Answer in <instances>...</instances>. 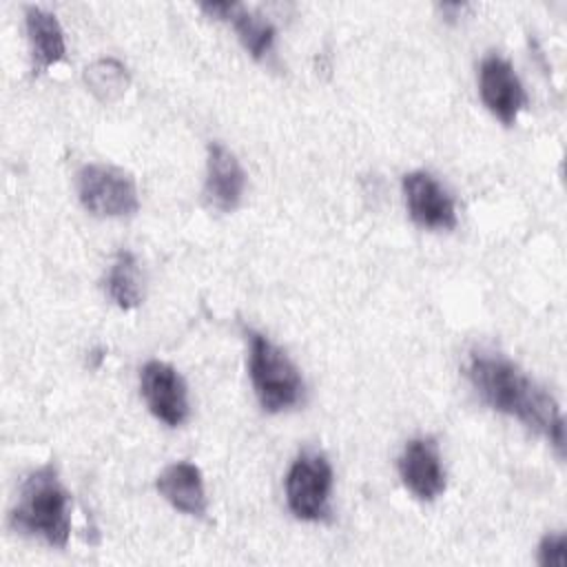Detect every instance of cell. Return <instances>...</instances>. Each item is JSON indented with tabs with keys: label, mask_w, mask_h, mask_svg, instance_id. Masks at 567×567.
<instances>
[{
	"label": "cell",
	"mask_w": 567,
	"mask_h": 567,
	"mask_svg": "<svg viewBox=\"0 0 567 567\" xmlns=\"http://www.w3.org/2000/svg\"><path fill=\"white\" fill-rule=\"evenodd\" d=\"M465 374L492 410L509 414L543 434L563 456L565 425L558 403L516 363L494 352H472Z\"/></svg>",
	"instance_id": "obj_1"
},
{
	"label": "cell",
	"mask_w": 567,
	"mask_h": 567,
	"mask_svg": "<svg viewBox=\"0 0 567 567\" xmlns=\"http://www.w3.org/2000/svg\"><path fill=\"white\" fill-rule=\"evenodd\" d=\"M9 525L20 534L42 538L51 547H66L71 496L53 465H44L24 478L18 503L9 514Z\"/></svg>",
	"instance_id": "obj_2"
},
{
	"label": "cell",
	"mask_w": 567,
	"mask_h": 567,
	"mask_svg": "<svg viewBox=\"0 0 567 567\" xmlns=\"http://www.w3.org/2000/svg\"><path fill=\"white\" fill-rule=\"evenodd\" d=\"M248 370L259 405L266 412H284L303 396V379L290 357L261 332L248 330Z\"/></svg>",
	"instance_id": "obj_3"
},
{
	"label": "cell",
	"mask_w": 567,
	"mask_h": 567,
	"mask_svg": "<svg viewBox=\"0 0 567 567\" xmlns=\"http://www.w3.org/2000/svg\"><path fill=\"white\" fill-rule=\"evenodd\" d=\"M78 197L100 217H128L140 208L137 186L131 173L111 164H84L78 171Z\"/></svg>",
	"instance_id": "obj_4"
},
{
	"label": "cell",
	"mask_w": 567,
	"mask_h": 567,
	"mask_svg": "<svg viewBox=\"0 0 567 567\" xmlns=\"http://www.w3.org/2000/svg\"><path fill=\"white\" fill-rule=\"evenodd\" d=\"M332 467L319 452H301L286 476V501L301 520H321L330 512Z\"/></svg>",
	"instance_id": "obj_5"
},
{
	"label": "cell",
	"mask_w": 567,
	"mask_h": 567,
	"mask_svg": "<svg viewBox=\"0 0 567 567\" xmlns=\"http://www.w3.org/2000/svg\"><path fill=\"white\" fill-rule=\"evenodd\" d=\"M140 388L148 410L166 425L177 427L188 419V392L182 374L164 363L148 361L140 372Z\"/></svg>",
	"instance_id": "obj_6"
},
{
	"label": "cell",
	"mask_w": 567,
	"mask_h": 567,
	"mask_svg": "<svg viewBox=\"0 0 567 567\" xmlns=\"http://www.w3.org/2000/svg\"><path fill=\"white\" fill-rule=\"evenodd\" d=\"M405 206L414 224L421 228L450 230L456 226V208L450 193L425 171L403 175Z\"/></svg>",
	"instance_id": "obj_7"
},
{
	"label": "cell",
	"mask_w": 567,
	"mask_h": 567,
	"mask_svg": "<svg viewBox=\"0 0 567 567\" xmlns=\"http://www.w3.org/2000/svg\"><path fill=\"white\" fill-rule=\"evenodd\" d=\"M478 91L485 106L503 122L514 124L525 106V89L514 66L501 55H485L478 69Z\"/></svg>",
	"instance_id": "obj_8"
},
{
	"label": "cell",
	"mask_w": 567,
	"mask_h": 567,
	"mask_svg": "<svg viewBox=\"0 0 567 567\" xmlns=\"http://www.w3.org/2000/svg\"><path fill=\"white\" fill-rule=\"evenodd\" d=\"M403 485L421 501H434L445 489V470L432 436H416L405 443L399 456Z\"/></svg>",
	"instance_id": "obj_9"
},
{
	"label": "cell",
	"mask_w": 567,
	"mask_h": 567,
	"mask_svg": "<svg viewBox=\"0 0 567 567\" xmlns=\"http://www.w3.org/2000/svg\"><path fill=\"white\" fill-rule=\"evenodd\" d=\"M244 188H246V173L239 159L221 142H213L208 146L206 186H204L208 204L221 213H230L239 206Z\"/></svg>",
	"instance_id": "obj_10"
},
{
	"label": "cell",
	"mask_w": 567,
	"mask_h": 567,
	"mask_svg": "<svg viewBox=\"0 0 567 567\" xmlns=\"http://www.w3.org/2000/svg\"><path fill=\"white\" fill-rule=\"evenodd\" d=\"M157 492L179 512L202 516L206 512V489L202 472L195 463L177 461L157 476Z\"/></svg>",
	"instance_id": "obj_11"
},
{
	"label": "cell",
	"mask_w": 567,
	"mask_h": 567,
	"mask_svg": "<svg viewBox=\"0 0 567 567\" xmlns=\"http://www.w3.org/2000/svg\"><path fill=\"white\" fill-rule=\"evenodd\" d=\"M27 35L33 55V69L44 71L64 58V33L58 18L40 7H27Z\"/></svg>",
	"instance_id": "obj_12"
},
{
	"label": "cell",
	"mask_w": 567,
	"mask_h": 567,
	"mask_svg": "<svg viewBox=\"0 0 567 567\" xmlns=\"http://www.w3.org/2000/svg\"><path fill=\"white\" fill-rule=\"evenodd\" d=\"M106 292L122 310H133L142 301L140 268L128 250H120L106 275Z\"/></svg>",
	"instance_id": "obj_13"
},
{
	"label": "cell",
	"mask_w": 567,
	"mask_h": 567,
	"mask_svg": "<svg viewBox=\"0 0 567 567\" xmlns=\"http://www.w3.org/2000/svg\"><path fill=\"white\" fill-rule=\"evenodd\" d=\"M84 82L100 102L117 100L128 86V71L113 58L97 60L84 69Z\"/></svg>",
	"instance_id": "obj_14"
},
{
	"label": "cell",
	"mask_w": 567,
	"mask_h": 567,
	"mask_svg": "<svg viewBox=\"0 0 567 567\" xmlns=\"http://www.w3.org/2000/svg\"><path fill=\"white\" fill-rule=\"evenodd\" d=\"M230 20H233L246 51L252 58H264V53L272 47L275 27L266 18H261L252 11H246L241 4H235V11L230 13Z\"/></svg>",
	"instance_id": "obj_15"
},
{
	"label": "cell",
	"mask_w": 567,
	"mask_h": 567,
	"mask_svg": "<svg viewBox=\"0 0 567 567\" xmlns=\"http://www.w3.org/2000/svg\"><path fill=\"white\" fill-rule=\"evenodd\" d=\"M565 534H547L538 545V563L543 567H565L567 563Z\"/></svg>",
	"instance_id": "obj_16"
}]
</instances>
